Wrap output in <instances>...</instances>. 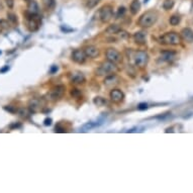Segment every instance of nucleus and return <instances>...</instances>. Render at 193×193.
<instances>
[{
    "mask_svg": "<svg viewBox=\"0 0 193 193\" xmlns=\"http://www.w3.org/2000/svg\"><path fill=\"white\" fill-rule=\"evenodd\" d=\"M27 106L31 113H36V112L41 111L42 108L44 107V101H43V99L40 98H31L28 101Z\"/></svg>",
    "mask_w": 193,
    "mask_h": 193,
    "instance_id": "nucleus-8",
    "label": "nucleus"
},
{
    "mask_svg": "<svg viewBox=\"0 0 193 193\" xmlns=\"http://www.w3.org/2000/svg\"><path fill=\"white\" fill-rule=\"evenodd\" d=\"M173 6H174V1H173V0H166V1H164V3H163L164 9L169 10V9H171Z\"/></svg>",
    "mask_w": 193,
    "mask_h": 193,
    "instance_id": "nucleus-26",
    "label": "nucleus"
},
{
    "mask_svg": "<svg viewBox=\"0 0 193 193\" xmlns=\"http://www.w3.org/2000/svg\"><path fill=\"white\" fill-rule=\"evenodd\" d=\"M138 109L139 110H146V109H148V104L145 102L140 103V104H138Z\"/></svg>",
    "mask_w": 193,
    "mask_h": 193,
    "instance_id": "nucleus-30",
    "label": "nucleus"
},
{
    "mask_svg": "<svg viewBox=\"0 0 193 193\" xmlns=\"http://www.w3.org/2000/svg\"><path fill=\"white\" fill-rule=\"evenodd\" d=\"M181 39L187 43H193V30L190 27H185L180 33Z\"/></svg>",
    "mask_w": 193,
    "mask_h": 193,
    "instance_id": "nucleus-13",
    "label": "nucleus"
},
{
    "mask_svg": "<svg viewBox=\"0 0 193 193\" xmlns=\"http://www.w3.org/2000/svg\"><path fill=\"white\" fill-rule=\"evenodd\" d=\"M52 122H53V120H52V119H46L45 120H44V125H46V126H50L51 125H52Z\"/></svg>",
    "mask_w": 193,
    "mask_h": 193,
    "instance_id": "nucleus-33",
    "label": "nucleus"
},
{
    "mask_svg": "<svg viewBox=\"0 0 193 193\" xmlns=\"http://www.w3.org/2000/svg\"><path fill=\"white\" fill-rule=\"evenodd\" d=\"M105 56H106V59H107L108 61L114 63V64H116V65L120 64V63L122 62V54H120L116 49H113V48L107 49L105 52Z\"/></svg>",
    "mask_w": 193,
    "mask_h": 193,
    "instance_id": "nucleus-6",
    "label": "nucleus"
},
{
    "mask_svg": "<svg viewBox=\"0 0 193 193\" xmlns=\"http://www.w3.org/2000/svg\"><path fill=\"white\" fill-rule=\"evenodd\" d=\"M72 60L77 63V64H84L87 56L85 55V52L83 50H74L71 55Z\"/></svg>",
    "mask_w": 193,
    "mask_h": 193,
    "instance_id": "nucleus-10",
    "label": "nucleus"
},
{
    "mask_svg": "<svg viewBox=\"0 0 193 193\" xmlns=\"http://www.w3.org/2000/svg\"><path fill=\"white\" fill-rule=\"evenodd\" d=\"M134 65L139 68H145L149 62V55L146 51H138L134 53Z\"/></svg>",
    "mask_w": 193,
    "mask_h": 193,
    "instance_id": "nucleus-5",
    "label": "nucleus"
},
{
    "mask_svg": "<svg viewBox=\"0 0 193 193\" xmlns=\"http://www.w3.org/2000/svg\"><path fill=\"white\" fill-rule=\"evenodd\" d=\"M27 13L30 14H39L40 12V6L34 0H30L27 3Z\"/></svg>",
    "mask_w": 193,
    "mask_h": 193,
    "instance_id": "nucleus-15",
    "label": "nucleus"
},
{
    "mask_svg": "<svg viewBox=\"0 0 193 193\" xmlns=\"http://www.w3.org/2000/svg\"><path fill=\"white\" fill-rule=\"evenodd\" d=\"M43 2H44V5L47 9H53L55 5H56L55 0H43Z\"/></svg>",
    "mask_w": 193,
    "mask_h": 193,
    "instance_id": "nucleus-24",
    "label": "nucleus"
},
{
    "mask_svg": "<svg viewBox=\"0 0 193 193\" xmlns=\"http://www.w3.org/2000/svg\"><path fill=\"white\" fill-rule=\"evenodd\" d=\"M169 22H170V24H171V25H177L180 22V16L172 15L171 17H170Z\"/></svg>",
    "mask_w": 193,
    "mask_h": 193,
    "instance_id": "nucleus-25",
    "label": "nucleus"
},
{
    "mask_svg": "<svg viewBox=\"0 0 193 193\" xmlns=\"http://www.w3.org/2000/svg\"><path fill=\"white\" fill-rule=\"evenodd\" d=\"M9 70V67L8 66H5L4 68H2V69H0V73H5L6 71Z\"/></svg>",
    "mask_w": 193,
    "mask_h": 193,
    "instance_id": "nucleus-35",
    "label": "nucleus"
},
{
    "mask_svg": "<svg viewBox=\"0 0 193 193\" xmlns=\"http://www.w3.org/2000/svg\"><path fill=\"white\" fill-rule=\"evenodd\" d=\"M146 37H147V33L145 31H138V33L134 34V40L138 45L146 44Z\"/></svg>",
    "mask_w": 193,
    "mask_h": 193,
    "instance_id": "nucleus-16",
    "label": "nucleus"
},
{
    "mask_svg": "<svg viewBox=\"0 0 193 193\" xmlns=\"http://www.w3.org/2000/svg\"><path fill=\"white\" fill-rule=\"evenodd\" d=\"M18 114H19V116L22 117V119H28V117L30 116L31 112H30V109H24V108H21V109H19Z\"/></svg>",
    "mask_w": 193,
    "mask_h": 193,
    "instance_id": "nucleus-21",
    "label": "nucleus"
},
{
    "mask_svg": "<svg viewBox=\"0 0 193 193\" xmlns=\"http://www.w3.org/2000/svg\"><path fill=\"white\" fill-rule=\"evenodd\" d=\"M119 82H120L119 77L115 74H110V75H108V76H106L104 81H103V83H104V85L106 87H112V86L117 85Z\"/></svg>",
    "mask_w": 193,
    "mask_h": 193,
    "instance_id": "nucleus-12",
    "label": "nucleus"
},
{
    "mask_svg": "<svg viewBox=\"0 0 193 193\" xmlns=\"http://www.w3.org/2000/svg\"><path fill=\"white\" fill-rule=\"evenodd\" d=\"M158 14L157 11L154 10H149L146 11L145 13H143L141 17L138 21V24L140 25L141 27L147 28V27H151L152 25H154L158 21Z\"/></svg>",
    "mask_w": 193,
    "mask_h": 193,
    "instance_id": "nucleus-1",
    "label": "nucleus"
},
{
    "mask_svg": "<svg viewBox=\"0 0 193 193\" xmlns=\"http://www.w3.org/2000/svg\"><path fill=\"white\" fill-rule=\"evenodd\" d=\"M119 68H117L116 64L112 63L110 61H106L103 62L100 64V66L95 70V74L98 75V76H101V75H110L114 74L115 72H117Z\"/></svg>",
    "mask_w": 193,
    "mask_h": 193,
    "instance_id": "nucleus-2",
    "label": "nucleus"
},
{
    "mask_svg": "<svg viewBox=\"0 0 193 193\" xmlns=\"http://www.w3.org/2000/svg\"><path fill=\"white\" fill-rule=\"evenodd\" d=\"M82 95V92L79 90V89L77 88H73L71 90V96L73 97V98H79L80 96Z\"/></svg>",
    "mask_w": 193,
    "mask_h": 193,
    "instance_id": "nucleus-27",
    "label": "nucleus"
},
{
    "mask_svg": "<svg viewBox=\"0 0 193 193\" xmlns=\"http://www.w3.org/2000/svg\"><path fill=\"white\" fill-rule=\"evenodd\" d=\"M113 17V10L110 5H104L99 10V18L103 24H107Z\"/></svg>",
    "mask_w": 193,
    "mask_h": 193,
    "instance_id": "nucleus-7",
    "label": "nucleus"
},
{
    "mask_svg": "<svg viewBox=\"0 0 193 193\" xmlns=\"http://www.w3.org/2000/svg\"><path fill=\"white\" fill-rule=\"evenodd\" d=\"M21 126V123H18V125H10V128H19Z\"/></svg>",
    "mask_w": 193,
    "mask_h": 193,
    "instance_id": "nucleus-37",
    "label": "nucleus"
},
{
    "mask_svg": "<svg viewBox=\"0 0 193 193\" xmlns=\"http://www.w3.org/2000/svg\"><path fill=\"white\" fill-rule=\"evenodd\" d=\"M7 17H8V19H9V21H10L11 22H12L13 24H17V17H16L15 14H13V13H8V14H7Z\"/></svg>",
    "mask_w": 193,
    "mask_h": 193,
    "instance_id": "nucleus-29",
    "label": "nucleus"
},
{
    "mask_svg": "<svg viewBox=\"0 0 193 193\" xmlns=\"http://www.w3.org/2000/svg\"><path fill=\"white\" fill-rule=\"evenodd\" d=\"M175 52H171V51H164L161 54V60L165 62H171L173 59L175 58Z\"/></svg>",
    "mask_w": 193,
    "mask_h": 193,
    "instance_id": "nucleus-17",
    "label": "nucleus"
},
{
    "mask_svg": "<svg viewBox=\"0 0 193 193\" xmlns=\"http://www.w3.org/2000/svg\"><path fill=\"white\" fill-rule=\"evenodd\" d=\"M84 52L86 56L91 58V59H94V58H97L99 56V50L95 46H87L84 49Z\"/></svg>",
    "mask_w": 193,
    "mask_h": 193,
    "instance_id": "nucleus-14",
    "label": "nucleus"
},
{
    "mask_svg": "<svg viewBox=\"0 0 193 193\" xmlns=\"http://www.w3.org/2000/svg\"><path fill=\"white\" fill-rule=\"evenodd\" d=\"M57 71H58V67H57V66H53L50 72H51V74H54L55 72H57Z\"/></svg>",
    "mask_w": 193,
    "mask_h": 193,
    "instance_id": "nucleus-36",
    "label": "nucleus"
},
{
    "mask_svg": "<svg viewBox=\"0 0 193 193\" xmlns=\"http://www.w3.org/2000/svg\"><path fill=\"white\" fill-rule=\"evenodd\" d=\"M125 7L120 6L119 9H117L116 14H115V18H120V17L125 15Z\"/></svg>",
    "mask_w": 193,
    "mask_h": 193,
    "instance_id": "nucleus-28",
    "label": "nucleus"
},
{
    "mask_svg": "<svg viewBox=\"0 0 193 193\" xmlns=\"http://www.w3.org/2000/svg\"><path fill=\"white\" fill-rule=\"evenodd\" d=\"M6 3H7L8 7H9V8L13 7V0H6Z\"/></svg>",
    "mask_w": 193,
    "mask_h": 193,
    "instance_id": "nucleus-34",
    "label": "nucleus"
},
{
    "mask_svg": "<svg viewBox=\"0 0 193 193\" xmlns=\"http://www.w3.org/2000/svg\"><path fill=\"white\" fill-rule=\"evenodd\" d=\"M99 1L100 0H85L86 7L89 8V9H91V8L96 6V5L99 3Z\"/></svg>",
    "mask_w": 193,
    "mask_h": 193,
    "instance_id": "nucleus-22",
    "label": "nucleus"
},
{
    "mask_svg": "<svg viewBox=\"0 0 193 193\" xmlns=\"http://www.w3.org/2000/svg\"><path fill=\"white\" fill-rule=\"evenodd\" d=\"M0 54H1V52H0Z\"/></svg>",
    "mask_w": 193,
    "mask_h": 193,
    "instance_id": "nucleus-38",
    "label": "nucleus"
},
{
    "mask_svg": "<svg viewBox=\"0 0 193 193\" xmlns=\"http://www.w3.org/2000/svg\"><path fill=\"white\" fill-rule=\"evenodd\" d=\"M141 9V3H140V0H132V2L131 3V6H129V10H131V14L136 15L138 14V12Z\"/></svg>",
    "mask_w": 193,
    "mask_h": 193,
    "instance_id": "nucleus-18",
    "label": "nucleus"
},
{
    "mask_svg": "<svg viewBox=\"0 0 193 193\" xmlns=\"http://www.w3.org/2000/svg\"><path fill=\"white\" fill-rule=\"evenodd\" d=\"M68 77H69L70 82L73 83V84H83V83H85V81H86L84 74L80 71L71 72V73H69Z\"/></svg>",
    "mask_w": 193,
    "mask_h": 193,
    "instance_id": "nucleus-9",
    "label": "nucleus"
},
{
    "mask_svg": "<svg viewBox=\"0 0 193 193\" xmlns=\"http://www.w3.org/2000/svg\"><path fill=\"white\" fill-rule=\"evenodd\" d=\"M66 91V87L64 85H57L49 90V92L46 94V99L49 101H57L60 100L64 96Z\"/></svg>",
    "mask_w": 193,
    "mask_h": 193,
    "instance_id": "nucleus-3",
    "label": "nucleus"
},
{
    "mask_svg": "<svg viewBox=\"0 0 193 193\" xmlns=\"http://www.w3.org/2000/svg\"><path fill=\"white\" fill-rule=\"evenodd\" d=\"M120 27H119L117 24H111L109 25V27L106 28V33H110V34H113V33H119L120 31Z\"/></svg>",
    "mask_w": 193,
    "mask_h": 193,
    "instance_id": "nucleus-19",
    "label": "nucleus"
},
{
    "mask_svg": "<svg viewBox=\"0 0 193 193\" xmlns=\"http://www.w3.org/2000/svg\"><path fill=\"white\" fill-rule=\"evenodd\" d=\"M93 103L96 106H105L107 105L108 101L105 98H103V97H95L93 99Z\"/></svg>",
    "mask_w": 193,
    "mask_h": 193,
    "instance_id": "nucleus-20",
    "label": "nucleus"
},
{
    "mask_svg": "<svg viewBox=\"0 0 193 193\" xmlns=\"http://www.w3.org/2000/svg\"><path fill=\"white\" fill-rule=\"evenodd\" d=\"M160 43L169 46H177L181 43V36L175 31H169L161 36Z\"/></svg>",
    "mask_w": 193,
    "mask_h": 193,
    "instance_id": "nucleus-4",
    "label": "nucleus"
},
{
    "mask_svg": "<svg viewBox=\"0 0 193 193\" xmlns=\"http://www.w3.org/2000/svg\"><path fill=\"white\" fill-rule=\"evenodd\" d=\"M109 96H110L111 101L114 103H120L125 99V94L120 89H112L109 93Z\"/></svg>",
    "mask_w": 193,
    "mask_h": 193,
    "instance_id": "nucleus-11",
    "label": "nucleus"
},
{
    "mask_svg": "<svg viewBox=\"0 0 193 193\" xmlns=\"http://www.w3.org/2000/svg\"><path fill=\"white\" fill-rule=\"evenodd\" d=\"M55 131H57V132H64L65 131V128H62L60 125H56V128H55Z\"/></svg>",
    "mask_w": 193,
    "mask_h": 193,
    "instance_id": "nucleus-32",
    "label": "nucleus"
},
{
    "mask_svg": "<svg viewBox=\"0 0 193 193\" xmlns=\"http://www.w3.org/2000/svg\"><path fill=\"white\" fill-rule=\"evenodd\" d=\"M4 109H5V110L11 112V113H15V112H17V109L13 108L12 106H4Z\"/></svg>",
    "mask_w": 193,
    "mask_h": 193,
    "instance_id": "nucleus-31",
    "label": "nucleus"
},
{
    "mask_svg": "<svg viewBox=\"0 0 193 193\" xmlns=\"http://www.w3.org/2000/svg\"><path fill=\"white\" fill-rule=\"evenodd\" d=\"M8 27H9V24H8L6 21L1 19V21H0V33L6 31L8 30Z\"/></svg>",
    "mask_w": 193,
    "mask_h": 193,
    "instance_id": "nucleus-23",
    "label": "nucleus"
}]
</instances>
